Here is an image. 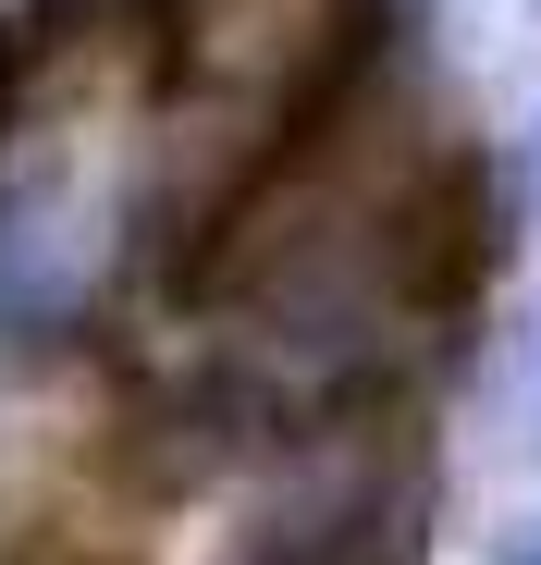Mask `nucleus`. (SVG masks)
Wrapping results in <instances>:
<instances>
[{"label": "nucleus", "mask_w": 541, "mask_h": 565, "mask_svg": "<svg viewBox=\"0 0 541 565\" xmlns=\"http://www.w3.org/2000/svg\"><path fill=\"white\" fill-rule=\"evenodd\" d=\"M505 565H541V516H529V529H517V541H505Z\"/></svg>", "instance_id": "nucleus-1"}]
</instances>
